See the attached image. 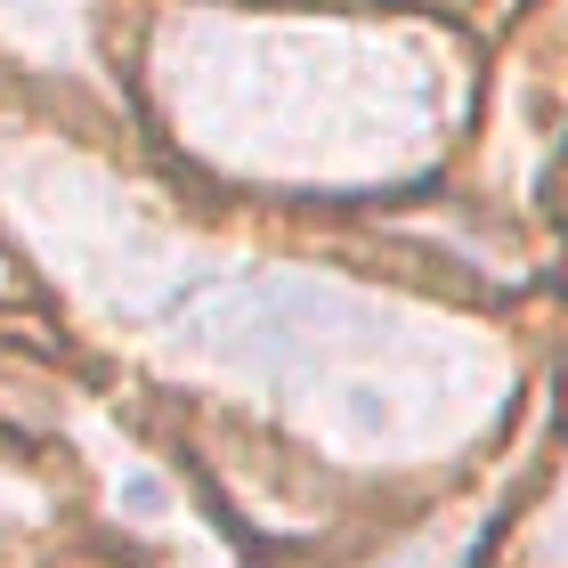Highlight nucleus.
<instances>
[{
  "label": "nucleus",
  "mask_w": 568,
  "mask_h": 568,
  "mask_svg": "<svg viewBox=\"0 0 568 568\" xmlns=\"http://www.w3.org/2000/svg\"><path fill=\"white\" fill-rule=\"evenodd\" d=\"M163 98L195 154L244 179L366 187L438 146L447 65L398 33L357 24H227L163 33Z\"/></svg>",
  "instance_id": "f03ea898"
},
{
  "label": "nucleus",
  "mask_w": 568,
  "mask_h": 568,
  "mask_svg": "<svg viewBox=\"0 0 568 568\" xmlns=\"http://www.w3.org/2000/svg\"><path fill=\"white\" fill-rule=\"evenodd\" d=\"M154 342L236 382L333 455L406 463L496 423V349L471 325L301 268H179L146 301Z\"/></svg>",
  "instance_id": "f257e3e1"
},
{
  "label": "nucleus",
  "mask_w": 568,
  "mask_h": 568,
  "mask_svg": "<svg viewBox=\"0 0 568 568\" xmlns=\"http://www.w3.org/2000/svg\"><path fill=\"white\" fill-rule=\"evenodd\" d=\"M0 511H24V487H9V479H0Z\"/></svg>",
  "instance_id": "423d86ee"
},
{
  "label": "nucleus",
  "mask_w": 568,
  "mask_h": 568,
  "mask_svg": "<svg viewBox=\"0 0 568 568\" xmlns=\"http://www.w3.org/2000/svg\"><path fill=\"white\" fill-rule=\"evenodd\" d=\"M463 552H471V528H438V536H423V545H406L374 568H463Z\"/></svg>",
  "instance_id": "39448f33"
},
{
  "label": "nucleus",
  "mask_w": 568,
  "mask_h": 568,
  "mask_svg": "<svg viewBox=\"0 0 568 568\" xmlns=\"http://www.w3.org/2000/svg\"><path fill=\"white\" fill-rule=\"evenodd\" d=\"M106 479H114V511H122V528H139V536H171L179 496H171V479L154 471L146 455H114V463H106Z\"/></svg>",
  "instance_id": "20e7f679"
},
{
  "label": "nucleus",
  "mask_w": 568,
  "mask_h": 568,
  "mask_svg": "<svg viewBox=\"0 0 568 568\" xmlns=\"http://www.w3.org/2000/svg\"><path fill=\"white\" fill-rule=\"evenodd\" d=\"M0 41L82 65V0H0Z\"/></svg>",
  "instance_id": "7ed1b4c3"
}]
</instances>
